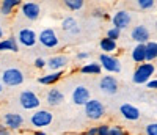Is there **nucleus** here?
Instances as JSON below:
<instances>
[{
    "mask_svg": "<svg viewBox=\"0 0 157 135\" xmlns=\"http://www.w3.org/2000/svg\"><path fill=\"white\" fill-rule=\"evenodd\" d=\"M0 82H2L3 87L16 88L25 82V75L19 68H6V69L0 72Z\"/></svg>",
    "mask_w": 157,
    "mask_h": 135,
    "instance_id": "f257e3e1",
    "label": "nucleus"
},
{
    "mask_svg": "<svg viewBox=\"0 0 157 135\" xmlns=\"http://www.w3.org/2000/svg\"><path fill=\"white\" fill-rule=\"evenodd\" d=\"M155 74V66L154 63H141L137 64L135 71L132 74V82L135 85H146L149 80L152 79V75Z\"/></svg>",
    "mask_w": 157,
    "mask_h": 135,
    "instance_id": "f03ea898",
    "label": "nucleus"
},
{
    "mask_svg": "<svg viewBox=\"0 0 157 135\" xmlns=\"http://www.w3.org/2000/svg\"><path fill=\"white\" fill-rule=\"evenodd\" d=\"M52 121H54V113L47 109H38L30 116V124L36 130H43L44 127L50 126Z\"/></svg>",
    "mask_w": 157,
    "mask_h": 135,
    "instance_id": "7ed1b4c3",
    "label": "nucleus"
},
{
    "mask_svg": "<svg viewBox=\"0 0 157 135\" xmlns=\"http://www.w3.org/2000/svg\"><path fill=\"white\" fill-rule=\"evenodd\" d=\"M102 68V71H105L109 74H118L121 72L123 69V64H121V60L115 57V55H107V53H99V61H98Z\"/></svg>",
    "mask_w": 157,
    "mask_h": 135,
    "instance_id": "20e7f679",
    "label": "nucleus"
},
{
    "mask_svg": "<svg viewBox=\"0 0 157 135\" xmlns=\"http://www.w3.org/2000/svg\"><path fill=\"white\" fill-rule=\"evenodd\" d=\"M83 110H85V116L91 121H99L105 116V105L99 99H90L83 107Z\"/></svg>",
    "mask_w": 157,
    "mask_h": 135,
    "instance_id": "39448f33",
    "label": "nucleus"
},
{
    "mask_svg": "<svg viewBox=\"0 0 157 135\" xmlns=\"http://www.w3.org/2000/svg\"><path fill=\"white\" fill-rule=\"evenodd\" d=\"M38 43L41 44L44 49H55L60 46V38L57 32L50 27H46L38 33Z\"/></svg>",
    "mask_w": 157,
    "mask_h": 135,
    "instance_id": "423d86ee",
    "label": "nucleus"
},
{
    "mask_svg": "<svg viewBox=\"0 0 157 135\" xmlns=\"http://www.w3.org/2000/svg\"><path fill=\"white\" fill-rule=\"evenodd\" d=\"M19 105L22 107L24 110H38L39 105H41V99L39 96L32 91V90H24L19 94Z\"/></svg>",
    "mask_w": 157,
    "mask_h": 135,
    "instance_id": "0eeeda50",
    "label": "nucleus"
},
{
    "mask_svg": "<svg viewBox=\"0 0 157 135\" xmlns=\"http://www.w3.org/2000/svg\"><path fill=\"white\" fill-rule=\"evenodd\" d=\"M16 39L19 43V47H35L38 44V33L33 30V29H29V27H25V29H21L16 35Z\"/></svg>",
    "mask_w": 157,
    "mask_h": 135,
    "instance_id": "6e6552de",
    "label": "nucleus"
},
{
    "mask_svg": "<svg viewBox=\"0 0 157 135\" xmlns=\"http://www.w3.org/2000/svg\"><path fill=\"white\" fill-rule=\"evenodd\" d=\"M110 21H112V27L123 32V30L129 29L130 24H132V14H130V11H127V10H118L110 17Z\"/></svg>",
    "mask_w": 157,
    "mask_h": 135,
    "instance_id": "1a4fd4ad",
    "label": "nucleus"
},
{
    "mask_svg": "<svg viewBox=\"0 0 157 135\" xmlns=\"http://www.w3.org/2000/svg\"><path fill=\"white\" fill-rule=\"evenodd\" d=\"M99 90L104 93V94H109V96H113V94L118 93V90H120V82H118V79L112 74H105L102 75L99 83H98Z\"/></svg>",
    "mask_w": 157,
    "mask_h": 135,
    "instance_id": "9d476101",
    "label": "nucleus"
},
{
    "mask_svg": "<svg viewBox=\"0 0 157 135\" xmlns=\"http://www.w3.org/2000/svg\"><path fill=\"white\" fill-rule=\"evenodd\" d=\"M2 123L11 130V132H16V130H21L25 124V118L17 113V112H8L3 115V119Z\"/></svg>",
    "mask_w": 157,
    "mask_h": 135,
    "instance_id": "9b49d317",
    "label": "nucleus"
},
{
    "mask_svg": "<svg viewBox=\"0 0 157 135\" xmlns=\"http://www.w3.org/2000/svg\"><path fill=\"white\" fill-rule=\"evenodd\" d=\"M47 60V69L49 72H58V71H64L66 66L69 64V57L63 55V53H57V55H52Z\"/></svg>",
    "mask_w": 157,
    "mask_h": 135,
    "instance_id": "f8f14e48",
    "label": "nucleus"
},
{
    "mask_svg": "<svg viewBox=\"0 0 157 135\" xmlns=\"http://www.w3.org/2000/svg\"><path fill=\"white\" fill-rule=\"evenodd\" d=\"M21 14L27 21H38L41 16V5L36 2H22L21 5Z\"/></svg>",
    "mask_w": 157,
    "mask_h": 135,
    "instance_id": "ddd939ff",
    "label": "nucleus"
},
{
    "mask_svg": "<svg viewBox=\"0 0 157 135\" xmlns=\"http://www.w3.org/2000/svg\"><path fill=\"white\" fill-rule=\"evenodd\" d=\"M130 39L135 41V44H146L151 41V32L146 25L138 24L130 30Z\"/></svg>",
    "mask_w": 157,
    "mask_h": 135,
    "instance_id": "4468645a",
    "label": "nucleus"
},
{
    "mask_svg": "<svg viewBox=\"0 0 157 135\" xmlns=\"http://www.w3.org/2000/svg\"><path fill=\"white\" fill-rule=\"evenodd\" d=\"M71 98H72V104L80 105V107H85L86 102L91 99V91H90V88L85 87V85H77V87L72 90Z\"/></svg>",
    "mask_w": 157,
    "mask_h": 135,
    "instance_id": "2eb2a0df",
    "label": "nucleus"
},
{
    "mask_svg": "<svg viewBox=\"0 0 157 135\" xmlns=\"http://www.w3.org/2000/svg\"><path fill=\"white\" fill-rule=\"evenodd\" d=\"M120 115L126 121H138L141 116L138 107H135L134 104H129V102H124L120 105Z\"/></svg>",
    "mask_w": 157,
    "mask_h": 135,
    "instance_id": "dca6fc26",
    "label": "nucleus"
},
{
    "mask_svg": "<svg viewBox=\"0 0 157 135\" xmlns=\"http://www.w3.org/2000/svg\"><path fill=\"white\" fill-rule=\"evenodd\" d=\"M64 99H66L64 98V93L60 88H57V87H52L46 93V102H47L49 107H58V105H61L64 102Z\"/></svg>",
    "mask_w": 157,
    "mask_h": 135,
    "instance_id": "f3484780",
    "label": "nucleus"
},
{
    "mask_svg": "<svg viewBox=\"0 0 157 135\" xmlns=\"http://www.w3.org/2000/svg\"><path fill=\"white\" fill-rule=\"evenodd\" d=\"M61 30L68 35H72V36H77L80 35V25H78V21L72 16H66L63 17L61 21Z\"/></svg>",
    "mask_w": 157,
    "mask_h": 135,
    "instance_id": "a211bd4d",
    "label": "nucleus"
},
{
    "mask_svg": "<svg viewBox=\"0 0 157 135\" xmlns=\"http://www.w3.org/2000/svg\"><path fill=\"white\" fill-rule=\"evenodd\" d=\"M19 50H21V47H19V43H17L14 35H11L8 38H3L2 41H0V52H14V53H17Z\"/></svg>",
    "mask_w": 157,
    "mask_h": 135,
    "instance_id": "6ab92c4d",
    "label": "nucleus"
},
{
    "mask_svg": "<svg viewBox=\"0 0 157 135\" xmlns=\"http://www.w3.org/2000/svg\"><path fill=\"white\" fill-rule=\"evenodd\" d=\"M130 58L137 64L146 63V44H135L130 52Z\"/></svg>",
    "mask_w": 157,
    "mask_h": 135,
    "instance_id": "aec40b11",
    "label": "nucleus"
},
{
    "mask_svg": "<svg viewBox=\"0 0 157 135\" xmlns=\"http://www.w3.org/2000/svg\"><path fill=\"white\" fill-rule=\"evenodd\" d=\"M21 5H22L21 0H3V2H0V14L10 16V14H13V11Z\"/></svg>",
    "mask_w": 157,
    "mask_h": 135,
    "instance_id": "412c9836",
    "label": "nucleus"
},
{
    "mask_svg": "<svg viewBox=\"0 0 157 135\" xmlns=\"http://www.w3.org/2000/svg\"><path fill=\"white\" fill-rule=\"evenodd\" d=\"M63 77V71H58V72H47L41 77H38V83L41 85H55L57 82H60Z\"/></svg>",
    "mask_w": 157,
    "mask_h": 135,
    "instance_id": "4be33fe9",
    "label": "nucleus"
},
{
    "mask_svg": "<svg viewBox=\"0 0 157 135\" xmlns=\"http://www.w3.org/2000/svg\"><path fill=\"white\" fill-rule=\"evenodd\" d=\"M99 47L102 50V53H107V55H115V52L118 50V43L116 41H112L109 38H101L99 41Z\"/></svg>",
    "mask_w": 157,
    "mask_h": 135,
    "instance_id": "5701e85b",
    "label": "nucleus"
},
{
    "mask_svg": "<svg viewBox=\"0 0 157 135\" xmlns=\"http://www.w3.org/2000/svg\"><path fill=\"white\" fill-rule=\"evenodd\" d=\"M101 72H102V68L98 61L86 63L80 68V74H83V75H101Z\"/></svg>",
    "mask_w": 157,
    "mask_h": 135,
    "instance_id": "b1692460",
    "label": "nucleus"
},
{
    "mask_svg": "<svg viewBox=\"0 0 157 135\" xmlns=\"http://www.w3.org/2000/svg\"><path fill=\"white\" fill-rule=\"evenodd\" d=\"M157 60V41H149L146 43V61L152 63Z\"/></svg>",
    "mask_w": 157,
    "mask_h": 135,
    "instance_id": "393cba45",
    "label": "nucleus"
},
{
    "mask_svg": "<svg viewBox=\"0 0 157 135\" xmlns=\"http://www.w3.org/2000/svg\"><path fill=\"white\" fill-rule=\"evenodd\" d=\"M63 5L66 6V10H69V11H80L85 6V2L83 0H64Z\"/></svg>",
    "mask_w": 157,
    "mask_h": 135,
    "instance_id": "a878e982",
    "label": "nucleus"
},
{
    "mask_svg": "<svg viewBox=\"0 0 157 135\" xmlns=\"http://www.w3.org/2000/svg\"><path fill=\"white\" fill-rule=\"evenodd\" d=\"M155 6V2L154 0H138L137 2V8L140 11H149Z\"/></svg>",
    "mask_w": 157,
    "mask_h": 135,
    "instance_id": "bb28decb",
    "label": "nucleus"
},
{
    "mask_svg": "<svg viewBox=\"0 0 157 135\" xmlns=\"http://www.w3.org/2000/svg\"><path fill=\"white\" fill-rule=\"evenodd\" d=\"M120 36H121V30L115 29V27L109 29V30H107V33H105V38L112 39V41H118V39H120Z\"/></svg>",
    "mask_w": 157,
    "mask_h": 135,
    "instance_id": "cd10ccee",
    "label": "nucleus"
},
{
    "mask_svg": "<svg viewBox=\"0 0 157 135\" xmlns=\"http://www.w3.org/2000/svg\"><path fill=\"white\" fill-rule=\"evenodd\" d=\"M33 66L36 68V69H44V68L47 66V60L43 58V57H36L35 61H33Z\"/></svg>",
    "mask_w": 157,
    "mask_h": 135,
    "instance_id": "c85d7f7f",
    "label": "nucleus"
},
{
    "mask_svg": "<svg viewBox=\"0 0 157 135\" xmlns=\"http://www.w3.org/2000/svg\"><path fill=\"white\" fill-rule=\"evenodd\" d=\"M109 135H129L121 126H110V133Z\"/></svg>",
    "mask_w": 157,
    "mask_h": 135,
    "instance_id": "c756f323",
    "label": "nucleus"
},
{
    "mask_svg": "<svg viewBox=\"0 0 157 135\" xmlns=\"http://www.w3.org/2000/svg\"><path fill=\"white\" fill-rule=\"evenodd\" d=\"M145 135H157V123H149L145 127Z\"/></svg>",
    "mask_w": 157,
    "mask_h": 135,
    "instance_id": "7c9ffc66",
    "label": "nucleus"
},
{
    "mask_svg": "<svg viewBox=\"0 0 157 135\" xmlns=\"http://www.w3.org/2000/svg\"><path fill=\"white\" fill-rule=\"evenodd\" d=\"M93 16L94 17H99V19H109V14L104 10H101V8H94L93 10Z\"/></svg>",
    "mask_w": 157,
    "mask_h": 135,
    "instance_id": "2f4dec72",
    "label": "nucleus"
},
{
    "mask_svg": "<svg viewBox=\"0 0 157 135\" xmlns=\"http://www.w3.org/2000/svg\"><path fill=\"white\" fill-rule=\"evenodd\" d=\"M109 133H110V126L109 124L98 126V135H109Z\"/></svg>",
    "mask_w": 157,
    "mask_h": 135,
    "instance_id": "473e14b6",
    "label": "nucleus"
},
{
    "mask_svg": "<svg viewBox=\"0 0 157 135\" xmlns=\"http://www.w3.org/2000/svg\"><path fill=\"white\" fill-rule=\"evenodd\" d=\"M146 88H148V90H154V91H157V79H151L149 82L146 83Z\"/></svg>",
    "mask_w": 157,
    "mask_h": 135,
    "instance_id": "72a5a7b5",
    "label": "nucleus"
},
{
    "mask_svg": "<svg viewBox=\"0 0 157 135\" xmlns=\"http://www.w3.org/2000/svg\"><path fill=\"white\" fill-rule=\"evenodd\" d=\"M0 135H13V132H11L3 123H0Z\"/></svg>",
    "mask_w": 157,
    "mask_h": 135,
    "instance_id": "f704fd0d",
    "label": "nucleus"
},
{
    "mask_svg": "<svg viewBox=\"0 0 157 135\" xmlns=\"http://www.w3.org/2000/svg\"><path fill=\"white\" fill-rule=\"evenodd\" d=\"M90 55H91L90 52H78L77 55H75V58H77V60H88Z\"/></svg>",
    "mask_w": 157,
    "mask_h": 135,
    "instance_id": "c9c22d12",
    "label": "nucleus"
},
{
    "mask_svg": "<svg viewBox=\"0 0 157 135\" xmlns=\"http://www.w3.org/2000/svg\"><path fill=\"white\" fill-rule=\"evenodd\" d=\"M85 135H98V126H93V127H90L86 132H85Z\"/></svg>",
    "mask_w": 157,
    "mask_h": 135,
    "instance_id": "e433bc0d",
    "label": "nucleus"
},
{
    "mask_svg": "<svg viewBox=\"0 0 157 135\" xmlns=\"http://www.w3.org/2000/svg\"><path fill=\"white\" fill-rule=\"evenodd\" d=\"M30 135H47L44 130H35V132H32Z\"/></svg>",
    "mask_w": 157,
    "mask_h": 135,
    "instance_id": "4c0bfd02",
    "label": "nucleus"
},
{
    "mask_svg": "<svg viewBox=\"0 0 157 135\" xmlns=\"http://www.w3.org/2000/svg\"><path fill=\"white\" fill-rule=\"evenodd\" d=\"M3 36H5V32H3V27L0 25V41L3 39Z\"/></svg>",
    "mask_w": 157,
    "mask_h": 135,
    "instance_id": "58836bf2",
    "label": "nucleus"
},
{
    "mask_svg": "<svg viewBox=\"0 0 157 135\" xmlns=\"http://www.w3.org/2000/svg\"><path fill=\"white\" fill-rule=\"evenodd\" d=\"M3 90H5V87L2 85V82H0V94H2V93H3Z\"/></svg>",
    "mask_w": 157,
    "mask_h": 135,
    "instance_id": "ea45409f",
    "label": "nucleus"
},
{
    "mask_svg": "<svg viewBox=\"0 0 157 135\" xmlns=\"http://www.w3.org/2000/svg\"><path fill=\"white\" fill-rule=\"evenodd\" d=\"M154 27H155V32H157V21H155V25Z\"/></svg>",
    "mask_w": 157,
    "mask_h": 135,
    "instance_id": "a19ab883",
    "label": "nucleus"
}]
</instances>
